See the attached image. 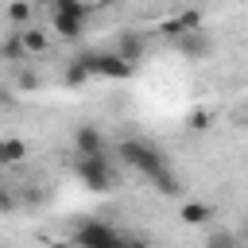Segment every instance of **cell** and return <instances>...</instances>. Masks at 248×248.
<instances>
[{"instance_id":"cell-1","label":"cell","mask_w":248,"mask_h":248,"mask_svg":"<svg viewBox=\"0 0 248 248\" xmlns=\"http://www.w3.org/2000/svg\"><path fill=\"white\" fill-rule=\"evenodd\" d=\"M116 155H120V159H124L132 170H140L147 182H155V190H159V194H167V198L182 194V182H178V174L170 170L167 155H163L155 143H147V140H124Z\"/></svg>"},{"instance_id":"cell-2","label":"cell","mask_w":248,"mask_h":248,"mask_svg":"<svg viewBox=\"0 0 248 248\" xmlns=\"http://www.w3.org/2000/svg\"><path fill=\"white\" fill-rule=\"evenodd\" d=\"M74 244H78V248H124V244H128V232L112 229L108 221L89 217V221H81V225L74 229Z\"/></svg>"},{"instance_id":"cell-3","label":"cell","mask_w":248,"mask_h":248,"mask_svg":"<svg viewBox=\"0 0 248 248\" xmlns=\"http://www.w3.org/2000/svg\"><path fill=\"white\" fill-rule=\"evenodd\" d=\"M89 16H93V8H89V4H81V0H58V4L50 8L54 31H58L62 39H81V31H85Z\"/></svg>"},{"instance_id":"cell-4","label":"cell","mask_w":248,"mask_h":248,"mask_svg":"<svg viewBox=\"0 0 248 248\" xmlns=\"http://www.w3.org/2000/svg\"><path fill=\"white\" fill-rule=\"evenodd\" d=\"M78 174H81V182H85L89 190H97V194H108V190L116 186V167H112V159H108V155L78 159Z\"/></svg>"},{"instance_id":"cell-5","label":"cell","mask_w":248,"mask_h":248,"mask_svg":"<svg viewBox=\"0 0 248 248\" xmlns=\"http://www.w3.org/2000/svg\"><path fill=\"white\" fill-rule=\"evenodd\" d=\"M174 46L186 54V62H202V58H209V54H213V39H209V31H202V27L182 31V35L174 39Z\"/></svg>"},{"instance_id":"cell-6","label":"cell","mask_w":248,"mask_h":248,"mask_svg":"<svg viewBox=\"0 0 248 248\" xmlns=\"http://www.w3.org/2000/svg\"><path fill=\"white\" fill-rule=\"evenodd\" d=\"M74 151H78V159L105 155V136H101V128H97V124H78V132H74Z\"/></svg>"},{"instance_id":"cell-7","label":"cell","mask_w":248,"mask_h":248,"mask_svg":"<svg viewBox=\"0 0 248 248\" xmlns=\"http://www.w3.org/2000/svg\"><path fill=\"white\" fill-rule=\"evenodd\" d=\"M116 54H120L128 66H136V62L143 58V35H140V31H120V39H116Z\"/></svg>"},{"instance_id":"cell-8","label":"cell","mask_w":248,"mask_h":248,"mask_svg":"<svg viewBox=\"0 0 248 248\" xmlns=\"http://www.w3.org/2000/svg\"><path fill=\"white\" fill-rule=\"evenodd\" d=\"M27 159V143L19 140V136H4L0 140V163L4 167H16V163H23Z\"/></svg>"},{"instance_id":"cell-9","label":"cell","mask_w":248,"mask_h":248,"mask_svg":"<svg viewBox=\"0 0 248 248\" xmlns=\"http://www.w3.org/2000/svg\"><path fill=\"white\" fill-rule=\"evenodd\" d=\"M16 35H19V43H23V54H46V46H50L46 31H39V27H23V31H16Z\"/></svg>"},{"instance_id":"cell-10","label":"cell","mask_w":248,"mask_h":248,"mask_svg":"<svg viewBox=\"0 0 248 248\" xmlns=\"http://www.w3.org/2000/svg\"><path fill=\"white\" fill-rule=\"evenodd\" d=\"M209 217H213V209L205 202H182V221L186 225H205Z\"/></svg>"},{"instance_id":"cell-11","label":"cell","mask_w":248,"mask_h":248,"mask_svg":"<svg viewBox=\"0 0 248 248\" xmlns=\"http://www.w3.org/2000/svg\"><path fill=\"white\" fill-rule=\"evenodd\" d=\"M8 19L19 23V31H23V23L31 19V4H8ZM27 27H31V23H27Z\"/></svg>"},{"instance_id":"cell-12","label":"cell","mask_w":248,"mask_h":248,"mask_svg":"<svg viewBox=\"0 0 248 248\" xmlns=\"http://www.w3.org/2000/svg\"><path fill=\"white\" fill-rule=\"evenodd\" d=\"M81 81H89V70L74 58V62H70V70H66V85H81Z\"/></svg>"},{"instance_id":"cell-13","label":"cell","mask_w":248,"mask_h":248,"mask_svg":"<svg viewBox=\"0 0 248 248\" xmlns=\"http://www.w3.org/2000/svg\"><path fill=\"white\" fill-rule=\"evenodd\" d=\"M209 248H236V236L232 232H217V236H209Z\"/></svg>"},{"instance_id":"cell-14","label":"cell","mask_w":248,"mask_h":248,"mask_svg":"<svg viewBox=\"0 0 248 248\" xmlns=\"http://www.w3.org/2000/svg\"><path fill=\"white\" fill-rule=\"evenodd\" d=\"M124 248H151V244H147L143 236H128V244H124Z\"/></svg>"},{"instance_id":"cell-15","label":"cell","mask_w":248,"mask_h":248,"mask_svg":"<svg viewBox=\"0 0 248 248\" xmlns=\"http://www.w3.org/2000/svg\"><path fill=\"white\" fill-rule=\"evenodd\" d=\"M244 240H248V225H244Z\"/></svg>"}]
</instances>
